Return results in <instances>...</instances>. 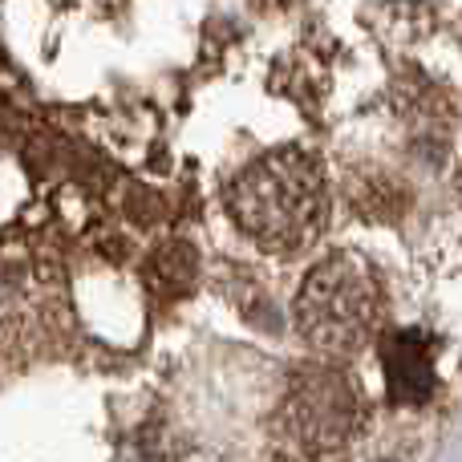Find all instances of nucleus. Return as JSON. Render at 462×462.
Returning <instances> with one entry per match:
<instances>
[{
    "mask_svg": "<svg viewBox=\"0 0 462 462\" xmlns=\"http://www.w3.org/2000/svg\"><path fill=\"white\" fill-rule=\"evenodd\" d=\"M227 211L255 247L296 255L325 231L328 219V187L317 154L276 146L252 159L227 183Z\"/></svg>",
    "mask_w": 462,
    "mask_h": 462,
    "instance_id": "f257e3e1",
    "label": "nucleus"
},
{
    "mask_svg": "<svg viewBox=\"0 0 462 462\" xmlns=\"http://www.w3.org/2000/svg\"><path fill=\"white\" fill-rule=\"evenodd\" d=\"M385 292L377 272L361 255L333 252L312 263L296 292V328L325 357H353L377 337Z\"/></svg>",
    "mask_w": 462,
    "mask_h": 462,
    "instance_id": "f03ea898",
    "label": "nucleus"
},
{
    "mask_svg": "<svg viewBox=\"0 0 462 462\" xmlns=\"http://www.w3.org/2000/svg\"><path fill=\"white\" fill-rule=\"evenodd\" d=\"M365 430V393L333 361L304 365L288 377L280 434L304 462H341Z\"/></svg>",
    "mask_w": 462,
    "mask_h": 462,
    "instance_id": "7ed1b4c3",
    "label": "nucleus"
},
{
    "mask_svg": "<svg viewBox=\"0 0 462 462\" xmlns=\"http://www.w3.org/2000/svg\"><path fill=\"white\" fill-rule=\"evenodd\" d=\"M439 345L422 328H406L382 341V369H385V393L393 406L418 410L439 393Z\"/></svg>",
    "mask_w": 462,
    "mask_h": 462,
    "instance_id": "20e7f679",
    "label": "nucleus"
},
{
    "mask_svg": "<svg viewBox=\"0 0 462 462\" xmlns=\"http://www.w3.org/2000/svg\"><path fill=\"white\" fill-rule=\"evenodd\" d=\"M195 276H199V255H195V247L187 244V239H171V244L159 247V252L151 255V263H146V284L162 296L191 292Z\"/></svg>",
    "mask_w": 462,
    "mask_h": 462,
    "instance_id": "39448f33",
    "label": "nucleus"
}]
</instances>
